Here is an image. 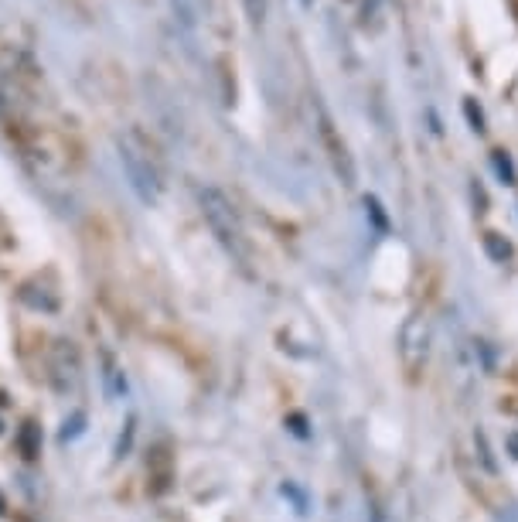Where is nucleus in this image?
<instances>
[{
  "mask_svg": "<svg viewBox=\"0 0 518 522\" xmlns=\"http://www.w3.org/2000/svg\"><path fill=\"white\" fill-rule=\"evenodd\" d=\"M198 202H202V215H205L208 229H212L215 239L225 246V253H229L239 267H246L249 243H246V232H242V222H239L236 209H232V202L219 192V188H202V192H198Z\"/></svg>",
  "mask_w": 518,
  "mask_h": 522,
  "instance_id": "1",
  "label": "nucleus"
},
{
  "mask_svg": "<svg viewBox=\"0 0 518 522\" xmlns=\"http://www.w3.org/2000/svg\"><path fill=\"white\" fill-rule=\"evenodd\" d=\"M116 151H120V164H123V171H127V181H130L133 192H137V198L147 205H154L157 198H161L164 181H161V168H157V161L150 157V151L140 144L137 134H127V137L116 140Z\"/></svg>",
  "mask_w": 518,
  "mask_h": 522,
  "instance_id": "2",
  "label": "nucleus"
},
{
  "mask_svg": "<svg viewBox=\"0 0 518 522\" xmlns=\"http://www.w3.org/2000/svg\"><path fill=\"white\" fill-rule=\"evenodd\" d=\"M317 130H321V144H324V151H328V157H331L334 174H338L345 185H355V161H352V154H348V144L341 140L338 130H334L331 116H328V110H324L321 103H317Z\"/></svg>",
  "mask_w": 518,
  "mask_h": 522,
  "instance_id": "3",
  "label": "nucleus"
},
{
  "mask_svg": "<svg viewBox=\"0 0 518 522\" xmlns=\"http://www.w3.org/2000/svg\"><path fill=\"white\" fill-rule=\"evenodd\" d=\"M426 345H430V328L423 318H409L403 328V359L409 366H420L426 359Z\"/></svg>",
  "mask_w": 518,
  "mask_h": 522,
  "instance_id": "4",
  "label": "nucleus"
},
{
  "mask_svg": "<svg viewBox=\"0 0 518 522\" xmlns=\"http://www.w3.org/2000/svg\"><path fill=\"white\" fill-rule=\"evenodd\" d=\"M484 246H488V253L495 256L498 263H505V260H508V253H512V250H508V243H501V239L495 236V232H491V236H484Z\"/></svg>",
  "mask_w": 518,
  "mask_h": 522,
  "instance_id": "5",
  "label": "nucleus"
},
{
  "mask_svg": "<svg viewBox=\"0 0 518 522\" xmlns=\"http://www.w3.org/2000/svg\"><path fill=\"white\" fill-rule=\"evenodd\" d=\"M474 447H478V451H481L484 468H488L491 475H495V471H498V464H495V458H491V451H488V437H484L481 430H478V434H474Z\"/></svg>",
  "mask_w": 518,
  "mask_h": 522,
  "instance_id": "6",
  "label": "nucleus"
},
{
  "mask_svg": "<svg viewBox=\"0 0 518 522\" xmlns=\"http://www.w3.org/2000/svg\"><path fill=\"white\" fill-rule=\"evenodd\" d=\"M464 113H467V120H471L474 134H484V113L474 106V99H464Z\"/></svg>",
  "mask_w": 518,
  "mask_h": 522,
  "instance_id": "7",
  "label": "nucleus"
},
{
  "mask_svg": "<svg viewBox=\"0 0 518 522\" xmlns=\"http://www.w3.org/2000/svg\"><path fill=\"white\" fill-rule=\"evenodd\" d=\"M495 171L501 174V181H505V185H515V168H512V161H508L505 154H495Z\"/></svg>",
  "mask_w": 518,
  "mask_h": 522,
  "instance_id": "8",
  "label": "nucleus"
},
{
  "mask_svg": "<svg viewBox=\"0 0 518 522\" xmlns=\"http://www.w3.org/2000/svg\"><path fill=\"white\" fill-rule=\"evenodd\" d=\"M242 4H246V14H249V21L253 24H259L266 18V0H242Z\"/></svg>",
  "mask_w": 518,
  "mask_h": 522,
  "instance_id": "9",
  "label": "nucleus"
},
{
  "mask_svg": "<svg viewBox=\"0 0 518 522\" xmlns=\"http://www.w3.org/2000/svg\"><path fill=\"white\" fill-rule=\"evenodd\" d=\"M365 209H369V212H372V219H375V226H379L382 232H386V229H389V222H386V215H382V205H379V202H375V198H365Z\"/></svg>",
  "mask_w": 518,
  "mask_h": 522,
  "instance_id": "10",
  "label": "nucleus"
},
{
  "mask_svg": "<svg viewBox=\"0 0 518 522\" xmlns=\"http://www.w3.org/2000/svg\"><path fill=\"white\" fill-rule=\"evenodd\" d=\"M505 447H508V454H512V458L518 461V430H512V434L505 437Z\"/></svg>",
  "mask_w": 518,
  "mask_h": 522,
  "instance_id": "11",
  "label": "nucleus"
}]
</instances>
